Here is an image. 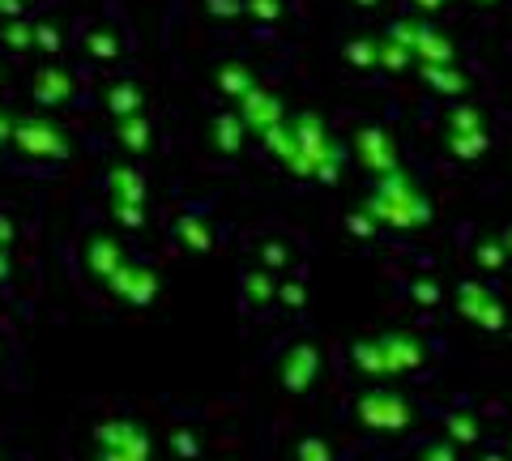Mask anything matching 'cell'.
<instances>
[{
    "label": "cell",
    "instance_id": "obj_1",
    "mask_svg": "<svg viewBox=\"0 0 512 461\" xmlns=\"http://www.w3.org/2000/svg\"><path fill=\"white\" fill-rule=\"evenodd\" d=\"M355 415H359V423L376 427V432H406L414 423V406L389 389H372L355 402Z\"/></svg>",
    "mask_w": 512,
    "mask_h": 461
},
{
    "label": "cell",
    "instance_id": "obj_2",
    "mask_svg": "<svg viewBox=\"0 0 512 461\" xmlns=\"http://www.w3.org/2000/svg\"><path fill=\"white\" fill-rule=\"evenodd\" d=\"M94 440H99L103 453L120 457V461H150V436L141 432L133 419H111V423H103L99 432H94Z\"/></svg>",
    "mask_w": 512,
    "mask_h": 461
},
{
    "label": "cell",
    "instance_id": "obj_3",
    "mask_svg": "<svg viewBox=\"0 0 512 461\" xmlns=\"http://www.w3.org/2000/svg\"><path fill=\"white\" fill-rule=\"evenodd\" d=\"M376 346H380V359H384V376L414 372L427 363V351L414 333H384V338H376Z\"/></svg>",
    "mask_w": 512,
    "mask_h": 461
},
{
    "label": "cell",
    "instance_id": "obj_4",
    "mask_svg": "<svg viewBox=\"0 0 512 461\" xmlns=\"http://www.w3.org/2000/svg\"><path fill=\"white\" fill-rule=\"evenodd\" d=\"M457 304H461V316H470L478 329H504V304H500V299H491L487 286L461 282Z\"/></svg>",
    "mask_w": 512,
    "mask_h": 461
},
{
    "label": "cell",
    "instance_id": "obj_5",
    "mask_svg": "<svg viewBox=\"0 0 512 461\" xmlns=\"http://www.w3.org/2000/svg\"><path fill=\"white\" fill-rule=\"evenodd\" d=\"M316 372H320V355H316V346H308V342L295 346V351L286 355V363H282V380H286V389H291V393L312 389Z\"/></svg>",
    "mask_w": 512,
    "mask_h": 461
},
{
    "label": "cell",
    "instance_id": "obj_6",
    "mask_svg": "<svg viewBox=\"0 0 512 461\" xmlns=\"http://www.w3.org/2000/svg\"><path fill=\"white\" fill-rule=\"evenodd\" d=\"M111 291H116L120 299H128V304H150L154 299V291H158V278L154 274H146V269H128V265H120L116 274H111Z\"/></svg>",
    "mask_w": 512,
    "mask_h": 461
},
{
    "label": "cell",
    "instance_id": "obj_7",
    "mask_svg": "<svg viewBox=\"0 0 512 461\" xmlns=\"http://www.w3.org/2000/svg\"><path fill=\"white\" fill-rule=\"evenodd\" d=\"M90 265H94V274L111 278V274H116V269H120L124 261H120V252L111 248V244H94V252H90Z\"/></svg>",
    "mask_w": 512,
    "mask_h": 461
},
{
    "label": "cell",
    "instance_id": "obj_8",
    "mask_svg": "<svg viewBox=\"0 0 512 461\" xmlns=\"http://www.w3.org/2000/svg\"><path fill=\"white\" fill-rule=\"evenodd\" d=\"M269 295H274V282H269V274H248L244 278V299H248V304H269Z\"/></svg>",
    "mask_w": 512,
    "mask_h": 461
},
{
    "label": "cell",
    "instance_id": "obj_9",
    "mask_svg": "<svg viewBox=\"0 0 512 461\" xmlns=\"http://www.w3.org/2000/svg\"><path fill=\"white\" fill-rule=\"evenodd\" d=\"M448 436L457 444H478V423L470 415H448Z\"/></svg>",
    "mask_w": 512,
    "mask_h": 461
},
{
    "label": "cell",
    "instance_id": "obj_10",
    "mask_svg": "<svg viewBox=\"0 0 512 461\" xmlns=\"http://www.w3.org/2000/svg\"><path fill=\"white\" fill-rule=\"evenodd\" d=\"M299 461H333V449L320 436H303L299 440V449H295Z\"/></svg>",
    "mask_w": 512,
    "mask_h": 461
},
{
    "label": "cell",
    "instance_id": "obj_11",
    "mask_svg": "<svg viewBox=\"0 0 512 461\" xmlns=\"http://www.w3.org/2000/svg\"><path fill=\"white\" fill-rule=\"evenodd\" d=\"M171 449H175V457H184V461L201 457V444H197V436H188V432H171Z\"/></svg>",
    "mask_w": 512,
    "mask_h": 461
},
{
    "label": "cell",
    "instance_id": "obj_12",
    "mask_svg": "<svg viewBox=\"0 0 512 461\" xmlns=\"http://www.w3.org/2000/svg\"><path fill=\"white\" fill-rule=\"evenodd\" d=\"M423 461H461V457H457L453 444L440 440V444H427V449H423Z\"/></svg>",
    "mask_w": 512,
    "mask_h": 461
},
{
    "label": "cell",
    "instance_id": "obj_13",
    "mask_svg": "<svg viewBox=\"0 0 512 461\" xmlns=\"http://www.w3.org/2000/svg\"><path fill=\"white\" fill-rule=\"evenodd\" d=\"M282 304H295V308L303 304V286H299V282H291V286H282Z\"/></svg>",
    "mask_w": 512,
    "mask_h": 461
},
{
    "label": "cell",
    "instance_id": "obj_14",
    "mask_svg": "<svg viewBox=\"0 0 512 461\" xmlns=\"http://www.w3.org/2000/svg\"><path fill=\"white\" fill-rule=\"evenodd\" d=\"M414 299H419V304H436V299H440V291H436V286H414Z\"/></svg>",
    "mask_w": 512,
    "mask_h": 461
},
{
    "label": "cell",
    "instance_id": "obj_15",
    "mask_svg": "<svg viewBox=\"0 0 512 461\" xmlns=\"http://www.w3.org/2000/svg\"><path fill=\"white\" fill-rule=\"evenodd\" d=\"M478 257H483V265H487V269H495V265L504 261V252H500V248H483V252H478Z\"/></svg>",
    "mask_w": 512,
    "mask_h": 461
},
{
    "label": "cell",
    "instance_id": "obj_16",
    "mask_svg": "<svg viewBox=\"0 0 512 461\" xmlns=\"http://www.w3.org/2000/svg\"><path fill=\"white\" fill-rule=\"evenodd\" d=\"M483 461H508V457H504V453H487Z\"/></svg>",
    "mask_w": 512,
    "mask_h": 461
},
{
    "label": "cell",
    "instance_id": "obj_17",
    "mask_svg": "<svg viewBox=\"0 0 512 461\" xmlns=\"http://www.w3.org/2000/svg\"><path fill=\"white\" fill-rule=\"evenodd\" d=\"M94 461H120V457H111V453H103V449H99V457H94Z\"/></svg>",
    "mask_w": 512,
    "mask_h": 461
},
{
    "label": "cell",
    "instance_id": "obj_18",
    "mask_svg": "<svg viewBox=\"0 0 512 461\" xmlns=\"http://www.w3.org/2000/svg\"><path fill=\"white\" fill-rule=\"evenodd\" d=\"M0 278H5V257H0Z\"/></svg>",
    "mask_w": 512,
    "mask_h": 461
},
{
    "label": "cell",
    "instance_id": "obj_19",
    "mask_svg": "<svg viewBox=\"0 0 512 461\" xmlns=\"http://www.w3.org/2000/svg\"><path fill=\"white\" fill-rule=\"evenodd\" d=\"M508 248H512V235H508Z\"/></svg>",
    "mask_w": 512,
    "mask_h": 461
},
{
    "label": "cell",
    "instance_id": "obj_20",
    "mask_svg": "<svg viewBox=\"0 0 512 461\" xmlns=\"http://www.w3.org/2000/svg\"><path fill=\"white\" fill-rule=\"evenodd\" d=\"M508 449H512V440H508Z\"/></svg>",
    "mask_w": 512,
    "mask_h": 461
}]
</instances>
